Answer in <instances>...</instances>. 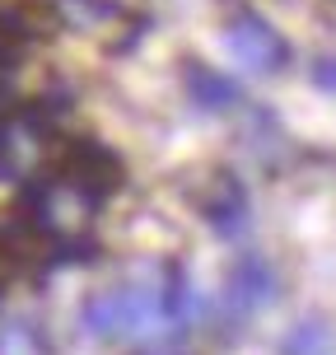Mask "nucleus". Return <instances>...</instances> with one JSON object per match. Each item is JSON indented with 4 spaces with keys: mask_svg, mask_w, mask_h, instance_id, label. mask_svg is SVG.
<instances>
[{
    "mask_svg": "<svg viewBox=\"0 0 336 355\" xmlns=\"http://www.w3.org/2000/svg\"><path fill=\"white\" fill-rule=\"evenodd\" d=\"M80 327L98 341H150L159 332H173L168 322V285L159 281H131L98 290L80 304Z\"/></svg>",
    "mask_w": 336,
    "mask_h": 355,
    "instance_id": "f257e3e1",
    "label": "nucleus"
},
{
    "mask_svg": "<svg viewBox=\"0 0 336 355\" xmlns=\"http://www.w3.org/2000/svg\"><path fill=\"white\" fill-rule=\"evenodd\" d=\"M52 182L61 192H71L80 206H103L107 196L122 187V159H117L107 145L80 136V141H71L61 150Z\"/></svg>",
    "mask_w": 336,
    "mask_h": 355,
    "instance_id": "f03ea898",
    "label": "nucleus"
},
{
    "mask_svg": "<svg viewBox=\"0 0 336 355\" xmlns=\"http://www.w3.org/2000/svg\"><path fill=\"white\" fill-rule=\"evenodd\" d=\"M281 295V276H276V266L266 262L262 252H238L229 266V276H224V313L229 322H248L257 318L262 309H271Z\"/></svg>",
    "mask_w": 336,
    "mask_h": 355,
    "instance_id": "7ed1b4c3",
    "label": "nucleus"
},
{
    "mask_svg": "<svg viewBox=\"0 0 336 355\" xmlns=\"http://www.w3.org/2000/svg\"><path fill=\"white\" fill-rule=\"evenodd\" d=\"M224 47H229L233 66H243L248 75H276L290 61V42L262 15H233L224 28Z\"/></svg>",
    "mask_w": 336,
    "mask_h": 355,
    "instance_id": "20e7f679",
    "label": "nucleus"
},
{
    "mask_svg": "<svg viewBox=\"0 0 336 355\" xmlns=\"http://www.w3.org/2000/svg\"><path fill=\"white\" fill-rule=\"evenodd\" d=\"M206 225L224 239H238V234L252 225V201L243 192V182L229 173H220L211 182V201H206Z\"/></svg>",
    "mask_w": 336,
    "mask_h": 355,
    "instance_id": "39448f33",
    "label": "nucleus"
},
{
    "mask_svg": "<svg viewBox=\"0 0 336 355\" xmlns=\"http://www.w3.org/2000/svg\"><path fill=\"white\" fill-rule=\"evenodd\" d=\"M182 85H187V98H192L201 112H229L233 103H243V94H238V85H233L229 75L211 71V66H201V61H187Z\"/></svg>",
    "mask_w": 336,
    "mask_h": 355,
    "instance_id": "423d86ee",
    "label": "nucleus"
},
{
    "mask_svg": "<svg viewBox=\"0 0 336 355\" xmlns=\"http://www.w3.org/2000/svg\"><path fill=\"white\" fill-rule=\"evenodd\" d=\"M281 355H336V332L322 318H299L281 337Z\"/></svg>",
    "mask_w": 336,
    "mask_h": 355,
    "instance_id": "0eeeda50",
    "label": "nucleus"
},
{
    "mask_svg": "<svg viewBox=\"0 0 336 355\" xmlns=\"http://www.w3.org/2000/svg\"><path fill=\"white\" fill-rule=\"evenodd\" d=\"M28 164V126L0 117V182H15Z\"/></svg>",
    "mask_w": 336,
    "mask_h": 355,
    "instance_id": "6e6552de",
    "label": "nucleus"
},
{
    "mask_svg": "<svg viewBox=\"0 0 336 355\" xmlns=\"http://www.w3.org/2000/svg\"><path fill=\"white\" fill-rule=\"evenodd\" d=\"M42 341H37V327L33 322H10L0 327V355H37Z\"/></svg>",
    "mask_w": 336,
    "mask_h": 355,
    "instance_id": "1a4fd4ad",
    "label": "nucleus"
},
{
    "mask_svg": "<svg viewBox=\"0 0 336 355\" xmlns=\"http://www.w3.org/2000/svg\"><path fill=\"white\" fill-rule=\"evenodd\" d=\"M313 85L336 94V61H318V71H313Z\"/></svg>",
    "mask_w": 336,
    "mask_h": 355,
    "instance_id": "9d476101",
    "label": "nucleus"
}]
</instances>
